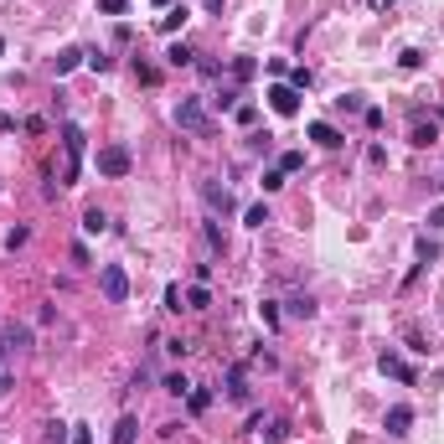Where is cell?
Wrapping results in <instances>:
<instances>
[{
	"instance_id": "3957f363",
	"label": "cell",
	"mask_w": 444,
	"mask_h": 444,
	"mask_svg": "<svg viewBox=\"0 0 444 444\" xmlns=\"http://www.w3.org/2000/svg\"><path fill=\"white\" fill-rule=\"evenodd\" d=\"M83 145H88V135H83V124H62V150H68V171H62V176H78V166H83Z\"/></svg>"
},
{
	"instance_id": "e575fe53",
	"label": "cell",
	"mask_w": 444,
	"mask_h": 444,
	"mask_svg": "<svg viewBox=\"0 0 444 444\" xmlns=\"http://www.w3.org/2000/svg\"><path fill=\"white\" fill-rule=\"evenodd\" d=\"M284 186V171H264V191H279Z\"/></svg>"
},
{
	"instance_id": "4dcf8cb0",
	"label": "cell",
	"mask_w": 444,
	"mask_h": 444,
	"mask_svg": "<svg viewBox=\"0 0 444 444\" xmlns=\"http://www.w3.org/2000/svg\"><path fill=\"white\" fill-rule=\"evenodd\" d=\"M166 310H186V300H181V284H166Z\"/></svg>"
},
{
	"instance_id": "4316f807",
	"label": "cell",
	"mask_w": 444,
	"mask_h": 444,
	"mask_svg": "<svg viewBox=\"0 0 444 444\" xmlns=\"http://www.w3.org/2000/svg\"><path fill=\"white\" fill-rule=\"evenodd\" d=\"M68 429H73V424H47V444H73Z\"/></svg>"
},
{
	"instance_id": "44dd1931",
	"label": "cell",
	"mask_w": 444,
	"mask_h": 444,
	"mask_svg": "<svg viewBox=\"0 0 444 444\" xmlns=\"http://www.w3.org/2000/svg\"><path fill=\"white\" fill-rule=\"evenodd\" d=\"M104 227H109V218H104L99 207H88V212H83V233H104Z\"/></svg>"
},
{
	"instance_id": "836d02e7",
	"label": "cell",
	"mask_w": 444,
	"mask_h": 444,
	"mask_svg": "<svg viewBox=\"0 0 444 444\" xmlns=\"http://www.w3.org/2000/svg\"><path fill=\"white\" fill-rule=\"evenodd\" d=\"M418 258H424V264H429V258H439V243H434V238H418Z\"/></svg>"
},
{
	"instance_id": "2e32d148",
	"label": "cell",
	"mask_w": 444,
	"mask_h": 444,
	"mask_svg": "<svg viewBox=\"0 0 444 444\" xmlns=\"http://www.w3.org/2000/svg\"><path fill=\"white\" fill-rule=\"evenodd\" d=\"M186 408H191V414H207V408H212V393L191 383V393H186Z\"/></svg>"
},
{
	"instance_id": "8992f818",
	"label": "cell",
	"mask_w": 444,
	"mask_h": 444,
	"mask_svg": "<svg viewBox=\"0 0 444 444\" xmlns=\"http://www.w3.org/2000/svg\"><path fill=\"white\" fill-rule=\"evenodd\" d=\"M269 109H274L279 119H295L300 114V93L289 88V83H274V88H269Z\"/></svg>"
},
{
	"instance_id": "60d3db41",
	"label": "cell",
	"mask_w": 444,
	"mask_h": 444,
	"mask_svg": "<svg viewBox=\"0 0 444 444\" xmlns=\"http://www.w3.org/2000/svg\"><path fill=\"white\" fill-rule=\"evenodd\" d=\"M6 356H10V346H6V336H0V367H6Z\"/></svg>"
},
{
	"instance_id": "30bf717a",
	"label": "cell",
	"mask_w": 444,
	"mask_h": 444,
	"mask_svg": "<svg viewBox=\"0 0 444 444\" xmlns=\"http://www.w3.org/2000/svg\"><path fill=\"white\" fill-rule=\"evenodd\" d=\"M222 387H227V398H233V403H248V372H243V367H227Z\"/></svg>"
},
{
	"instance_id": "9a60e30c",
	"label": "cell",
	"mask_w": 444,
	"mask_h": 444,
	"mask_svg": "<svg viewBox=\"0 0 444 444\" xmlns=\"http://www.w3.org/2000/svg\"><path fill=\"white\" fill-rule=\"evenodd\" d=\"M166 62L171 68H191V62H197V52L186 47V41H171V52H166Z\"/></svg>"
},
{
	"instance_id": "d6a6232c",
	"label": "cell",
	"mask_w": 444,
	"mask_h": 444,
	"mask_svg": "<svg viewBox=\"0 0 444 444\" xmlns=\"http://www.w3.org/2000/svg\"><path fill=\"white\" fill-rule=\"evenodd\" d=\"M233 78H238V83H248V78H253V62L238 57V62H233Z\"/></svg>"
},
{
	"instance_id": "7bdbcfd3",
	"label": "cell",
	"mask_w": 444,
	"mask_h": 444,
	"mask_svg": "<svg viewBox=\"0 0 444 444\" xmlns=\"http://www.w3.org/2000/svg\"><path fill=\"white\" fill-rule=\"evenodd\" d=\"M155 6H166V10H171V6H176V0H155Z\"/></svg>"
},
{
	"instance_id": "5b68a950",
	"label": "cell",
	"mask_w": 444,
	"mask_h": 444,
	"mask_svg": "<svg viewBox=\"0 0 444 444\" xmlns=\"http://www.w3.org/2000/svg\"><path fill=\"white\" fill-rule=\"evenodd\" d=\"M202 202H207L212 218H227V212H233V191H227L222 181H202Z\"/></svg>"
},
{
	"instance_id": "f1b7e54d",
	"label": "cell",
	"mask_w": 444,
	"mask_h": 444,
	"mask_svg": "<svg viewBox=\"0 0 444 444\" xmlns=\"http://www.w3.org/2000/svg\"><path fill=\"white\" fill-rule=\"evenodd\" d=\"M289 88L305 93V88H310V68H295V73H289Z\"/></svg>"
},
{
	"instance_id": "ee69618b",
	"label": "cell",
	"mask_w": 444,
	"mask_h": 444,
	"mask_svg": "<svg viewBox=\"0 0 444 444\" xmlns=\"http://www.w3.org/2000/svg\"><path fill=\"white\" fill-rule=\"evenodd\" d=\"M0 52H6V41H0Z\"/></svg>"
},
{
	"instance_id": "8d00e7d4",
	"label": "cell",
	"mask_w": 444,
	"mask_h": 444,
	"mask_svg": "<svg viewBox=\"0 0 444 444\" xmlns=\"http://www.w3.org/2000/svg\"><path fill=\"white\" fill-rule=\"evenodd\" d=\"M10 387H16V372H10V367H0V398H6Z\"/></svg>"
},
{
	"instance_id": "6da1fadb",
	"label": "cell",
	"mask_w": 444,
	"mask_h": 444,
	"mask_svg": "<svg viewBox=\"0 0 444 444\" xmlns=\"http://www.w3.org/2000/svg\"><path fill=\"white\" fill-rule=\"evenodd\" d=\"M176 124L186 129V135H197V139H207L212 129H218V124H212V114L202 109V99H181L176 104Z\"/></svg>"
},
{
	"instance_id": "7402d4cb",
	"label": "cell",
	"mask_w": 444,
	"mask_h": 444,
	"mask_svg": "<svg viewBox=\"0 0 444 444\" xmlns=\"http://www.w3.org/2000/svg\"><path fill=\"white\" fill-rule=\"evenodd\" d=\"M135 78L145 83V88H155V83H160V68H150V62H139V57H135Z\"/></svg>"
},
{
	"instance_id": "f35d334b",
	"label": "cell",
	"mask_w": 444,
	"mask_h": 444,
	"mask_svg": "<svg viewBox=\"0 0 444 444\" xmlns=\"http://www.w3.org/2000/svg\"><path fill=\"white\" fill-rule=\"evenodd\" d=\"M73 444H88V429L83 424H73Z\"/></svg>"
},
{
	"instance_id": "4fadbf2b",
	"label": "cell",
	"mask_w": 444,
	"mask_h": 444,
	"mask_svg": "<svg viewBox=\"0 0 444 444\" xmlns=\"http://www.w3.org/2000/svg\"><path fill=\"white\" fill-rule=\"evenodd\" d=\"M135 439H139V418H135V414H124V418H119V424H114L109 444H135Z\"/></svg>"
},
{
	"instance_id": "7c38bea8",
	"label": "cell",
	"mask_w": 444,
	"mask_h": 444,
	"mask_svg": "<svg viewBox=\"0 0 444 444\" xmlns=\"http://www.w3.org/2000/svg\"><path fill=\"white\" fill-rule=\"evenodd\" d=\"M78 62H88V52H78V47H62L57 57H52V68H57V78H68V73L78 68Z\"/></svg>"
},
{
	"instance_id": "1f68e13d",
	"label": "cell",
	"mask_w": 444,
	"mask_h": 444,
	"mask_svg": "<svg viewBox=\"0 0 444 444\" xmlns=\"http://www.w3.org/2000/svg\"><path fill=\"white\" fill-rule=\"evenodd\" d=\"M243 222H248V227H264V222H269V207H248Z\"/></svg>"
},
{
	"instance_id": "ab89813d",
	"label": "cell",
	"mask_w": 444,
	"mask_h": 444,
	"mask_svg": "<svg viewBox=\"0 0 444 444\" xmlns=\"http://www.w3.org/2000/svg\"><path fill=\"white\" fill-rule=\"evenodd\" d=\"M367 6H372V10H393L398 0H367Z\"/></svg>"
},
{
	"instance_id": "ffe728a7",
	"label": "cell",
	"mask_w": 444,
	"mask_h": 444,
	"mask_svg": "<svg viewBox=\"0 0 444 444\" xmlns=\"http://www.w3.org/2000/svg\"><path fill=\"white\" fill-rule=\"evenodd\" d=\"M6 346H10V351H21V346H31V331H26V326H6Z\"/></svg>"
},
{
	"instance_id": "cb8c5ba5",
	"label": "cell",
	"mask_w": 444,
	"mask_h": 444,
	"mask_svg": "<svg viewBox=\"0 0 444 444\" xmlns=\"http://www.w3.org/2000/svg\"><path fill=\"white\" fill-rule=\"evenodd\" d=\"M31 243V227H10V233H6V248H10V253H16V248H26Z\"/></svg>"
},
{
	"instance_id": "8fae6325",
	"label": "cell",
	"mask_w": 444,
	"mask_h": 444,
	"mask_svg": "<svg viewBox=\"0 0 444 444\" xmlns=\"http://www.w3.org/2000/svg\"><path fill=\"white\" fill-rule=\"evenodd\" d=\"M377 367H383L387 377H398V383H414V367H408L403 356H393V351H383V356H377Z\"/></svg>"
},
{
	"instance_id": "52a82bcc",
	"label": "cell",
	"mask_w": 444,
	"mask_h": 444,
	"mask_svg": "<svg viewBox=\"0 0 444 444\" xmlns=\"http://www.w3.org/2000/svg\"><path fill=\"white\" fill-rule=\"evenodd\" d=\"M305 135L316 139L320 150H341V145H346V135H341V129H336V124H326V119H316V124H310Z\"/></svg>"
},
{
	"instance_id": "e0dca14e",
	"label": "cell",
	"mask_w": 444,
	"mask_h": 444,
	"mask_svg": "<svg viewBox=\"0 0 444 444\" xmlns=\"http://www.w3.org/2000/svg\"><path fill=\"white\" fill-rule=\"evenodd\" d=\"M186 16H191L186 6H171L166 16H160V31H181V26H186Z\"/></svg>"
},
{
	"instance_id": "d590c367",
	"label": "cell",
	"mask_w": 444,
	"mask_h": 444,
	"mask_svg": "<svg viewBox=\"0 0 444 444\" xmlns=\"http://www.w3.org/2000/svg\"><path fill=\"white\" fill-rule=\"evenodd\" d=\"M166 351H171V356H186V351H191V341H181V336H171V341H166Z\"/></svg>"
},
{
	"instance_id": "f546056e",
	"label": "cell",
	"mask_w": 444,
	"mask_h": 444,
	"mask_svg": "<svg viewBox=\"0 0 444 444\" xmlns=\"http://www.w3.org/2000/svg\"><path fill=\"white\" fill-rule=\"evenodd\" d=\"M202 233H207V243L218 248V253H222V248H227V238H222V227H218V222H207V227H202Z\"/></svg>"
},
{
	"instance_id": "5bb4252c",
	"label": "cell",
	"mask_w": 444,
	"mask_h": 444,
	"mask_svg": "<svg viewBox=\"0 0 444 444\" xmlns=\"http://www.w3.org/2000/svg\"><path fill=\"white\" fill-rule=\"evenodd\" d=\"M258 434H264L269 444H289V424H284V418H264V429H258Z\"/></svg>"
},
{
	"instance_id": "74e56055",
	"label": "cell",
	"mask_w": 444,
	"mask_h": 444,
	"mask_svg": "<svg viewBox=\"0 0 444 444\" xmlns=\"http://www.w3.org/2000/svg\"><path fill=\"white\" fill-rule=\"evenodd\" d=\"M99 10L104 16H124V0H99Z\"/></svg>"
},
{
	"instance_id": "7a4b0ae2",
	"label": "cell",
	"mask_w": 444,
	"mask_h": 444,
	"mask_svg": "<svg viewBox=\"0 0 444 444\" xmlns=\"http://www.w3.org/2000/svg\"><path fill=\"white\" fill-rule=\"evenodd\" d=\"M99 289H104V300H109V305H124L129 300V274L119 264H104L99 269Z\"/></svg>"
},
{
	"instance_id": "484cf974",
	"label": "cell",
	"mask_w": 444,
	"mask_h": 444,
	"mask_svg": "<svg viewBox=\"0 0 444 444\" xmlns=\"http://www.w3.org/2000/svg\"><path fill=\"white\" fill-rule=\"evenodd\" d=\"M300 166H305V155H300V150H289V155H279V171H284V176H295Z\"/></svg>"
},
{
	"instance_id": "b9f144b4",
	"label": "cell",
	"mask_w": 444,
	"mask_h": 444,
	"mask_svg": "<svg viewBox=\"0 0 444 444\" xmlns=\"http://www.w3.org/2000/svg\"><path fill=\"white\" fill-rule=\"evenodd\" d=\"M202 6H207V10H212V16H218V10H222V0H202Z\"/></svg>"
},
{
	"instance_id": "f6af8a7d",
	"label": "cell",
	"mask_w": 444,
	"mask_h": 444,
	"mask_svg": "<svg viewBox=\"0 0 444 444\" xmlns=\"http://www.w3.org/2000/svg\"><path fill=\"white\" fill-rule=\"evenodd\" d=\"M439 191H444V181H439Z\"/></svg>"
},
{
	"instance_id": "603a6c76",
	"label": "cell",
	"mask_w": 444,
	"mask_h": 444,
	"mask_svg": "<svg viewBox=\"0 0 444 444\" xmlns=\"http://www.w3.org/2000/svg\"><path fill=\"white\" fill-rule=\"evenodd\" d=\"M207 305H212V289H207V284H197V289L186 295V310H207Z\"/></svg>"
},
{
	"instance_id": "d4e9b609",
	"label": "cell",
	"mask_w": 444,
	"mask_h": 444,
	"mask_svg": "<svg viewBox=\"0 0 444 444\" xmlns=\"http://www.w3.org/2000/svg\"><path fill=\"white\" fill-rule=\"evenodd\" d=\"M398 62L414 73V68H424V52H418V47H403V52H398Z\"/></svg>"
},
{
	"instance_id": "83f0119b",
	"label": "cell",
	"mask_w": 444,
	"mask_h": 444,
	"mask_svg": "<svg viewBox=\"0 0 444 444\" xmlns=\"http://www.w3.org/2000/svg\"><path fill=\"white\" fill-rule=\"evenodd\" d=\"M88 68H93V73H109L114 57H109V52H88Z\"/></svg>"
},
{
	"instance_id": "9c48e42d",
	"label": "cell",
	"mask_w": 444,
	"mask_h": 444,
	"mask_svg": "<svg viewBox=\"0 0 444 444\" xmlns=\"http://www.w3.org/2000/svg\"><path fill=\"white\" fill-rule=\"evenodd\" d=\"M434 139H439V119H414V129H408V145L424 150V145H434Z\"/></svg>"
},
{
	"instance_id": "ba28073f",
	"label": "cell",
	"mask_w": 444,
	"mask_h": 444,
	"mask_svg": "<svg viewBox=\"0 0 444 444\" xmlns=\"http://www.w3.org/2000/svg\"><path fill=\"white\" fill-rule=\"evenodd\" d=\"M383 424H387V434H393V439H403L408 429H414V408H408V403H393Z\"/></svg>"
},
{
	"instance_id": "277c9868",
	"label": "cell",
	"mask_w": 444,
	"mask_h": 444,
	"mask_svg": "<svg viewBox=\"0 0 444 444\" xmlns=\"http://www.w3.org/2000/svg\"><path fill=\"white\" fill-rule=\"evenodd\" d=\"M129 166H135V160H129V150L124 145H104L99 150V176H129Z\"/></svg>"
},
{
	"instance_id": "d6986e66",
	"label": "cell",
	"mask_w": 444,
	"mask_h": 444,
	"mask_svg": "<svg viewBox=\"0 0 444 444\" xmlns=\"http://www.w3.org/2000/svg\"><path fill=\"white\" fill-rule=\"evenodd\" d=\"M289 316H295V320H310V316H316V300H310V295H295V300H289Z\"/></svg>"
},
{
	"instance_id": "ac0fdd59",
	"label": "cell",
	"mask_w": 444,
	"mask_h": 444,
	"mask_svg": "<svg viewBox=\"0 0 444 444\" xmlns=\"http://www.w3.org/2000/svg\"><path fill=\"white\" fill-rule=\"evenodd\" d=\"M160 387H166V393H176V398H186V393H191V377H186V372H166V383H160Z\"/></svg>"
}]
</instances>
